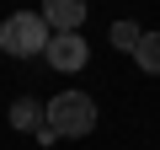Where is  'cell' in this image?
Here are the masks:
<instances>
[{"mask_svg": "<svg viewBox=\"0 0 160 150\" xmlns=\"http://www.w3.org/2000/svg\"><path fill=\"white\" fill-rule=\"evenodd\" d=\"M48 43H53V27L43 22V11H11L0 22V54H11V59L48 54Z\"/></svg>", "mask_w": 160, "mask_h": 150, "instance_id": "cell-1", "label": "cell"}, {"mask_svg": "<svg viewBox=\"0 0 160 150\" xmlns=\"http://www.w3.org/2000/svg\"><path fill=\"white\" fill-rule=\"evenodd\" d=\"M43 22L53 32H80L86 22V0H43Z\"/></svg>", "mask_w": 160, "mask_h": 150, "instance_id": "cell-4", "label": "cell"}, {"mask_svg": "<svg viewBox=\"0 0 160 150\" xmlns=\"http://www.w3.org/2000/svg\"><path fill=\"white\" fill-rule=\"evenodd\" d=\"M53 70H64V75H75V70H86V59H91V43L80 38V32H53V43H48V54H43Z\"/></svg>", "mask_w": 160, "mask_h": 150, "instance_id": "cell-3", "label": "cell"}, {"mask_svg": "<svg viewBox=\"0 0 160 150\" xmlns=\"http://www.w3.org/2000/svg\"><path fill=\"white\" fill-rule=\"evenodd\" d=\"M48 129H53V139H86L91 129H96V102L86 97V91H59L53 102H48V118H43Z\"/></svg>", "mask_w": 160, "mask_h": 150, "instance_id": "cell-2", "label": "cell"}, {"mask_svg": "<svg viewBox=\"0 0 160 150\" xmlns=\"http://www.w3.org/2000/svg\"><path fill=\"white\" fill-rule=\"evenodd\" d=\"M133 64H139V70H149V75H160V32H144V38H139Z\"/></svg>", "mask_w": 160, "mask_h": 150, "instance_id": "cell-6", "label": "cell"}, {"mask_svg": "<svg viewBox=\"0 0 160 150\" xmlns=\"http://www.w3.org/2000/svg\"><path fill=\"white\" fill-rule=\"evenodd\" d=\"M11 129L16 134H38L43 129V118H48V102H32V97H22V102H11Z\"/></svg>", "mask_w": 160, "mask_h": 150, "instance_id": "cell-5", "label": "cell"}, {"mask_svg": "<svg viewBox=\"0 0 160 150\" xmlns=\"http://www.w3.org/2000/svg\"><path fill=\"white\" fill-rule=\"evenodd\" d=\"M139 38H144V32H139V22H118V27H112V48H123V54H133V48H139Z\"/></svg>", "mask_w": 160, "mask_h": 150, "instance_id": "cell-7", "label": "cell"}]
</instances>
